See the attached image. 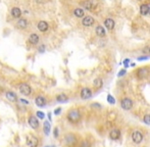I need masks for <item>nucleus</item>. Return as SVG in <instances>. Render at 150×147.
<instances>
[{
  "label": "nucleus",
  "mask_w": 150,
  "mask_h": 147,
  "mask_svg": "<svg viewBox=\"0 0 150 147\" xmlns=\"http://www.w3.org/2000/svg\"><path fill=\"white\" fill-rule=\"evenodd\" d=\"M67 119L71 122V123H78L80 119H81V112L78 109H71L68 112H67Z\"/></svg>",
  "instance_id": "1"
},
{
  "label": "nucleus",
  "mask_w": 150,
  "mask_h": 147,
  "mask_svg": "<svg viewBox=\"0 0 150 147\" xmlns=\"http://www.w3.org/2000/svg\"><path fill=\"white\" fill-rule=\"evenodd\" d=\"M19 91L20 94L25 96H30L32 94V87L29 85L28 83H20L19 84Z\"/></svg>",
  "instance_id": "2"
},
{
  "label": "nucleus",
  "mask_w": 150,
  "mask_h": 147,
  "mask_svg": "<svg viewBox=\"0 0 150 147\" xmlns=\"http://www.w3.org/2000/svg\"><path fill=\"white\" fill-rule=\"evenodd\" d=\"M133 105H134V102H133V100H132L131 98H129V97H124L122 99V101H121V106H122V109H125V110L132 109Z\"/></svg>",
  "instance_id": "3"
},
{
  "label": "nucleus",
  "mask_w": 150,
  "mask_h": 147,
  "mask_svg": "<svg viewBox=\"0 0 150 147\" xmlns=\"http://www.w3.org/2000/svg\"><path fill=\"white\" fill-rule=\"evenodd\" d=\"M92 95H93L92 90H91L90 88H88V87H85V88H83V89L81 90V92H80V96H81V98H82L83 100L90 99V98L92 97Z\"/></svg>",
  "instance_id": "4"
},
{
  "label": "nucleus",
  "mask_w": 150,
  "mask_h": 147,
  "mask_svg": "<svg viewBox=\"0 0 150 147\" xmlns=\"http://www.w3.org/2000/svg\"><path fill=\"white\" fill-rule=\"evenodd\" d=\"M149 74H150L149 69L146 67V66H143V67H140V69L137 70L136 75H137V77H138L139 79H145V78L148 77Z\"/></svg>",
  "instance_id": "5"
},
{
  "label": "nucleus",
  "mask_w": 150,
  "mask_h": 147,
  "mask_svg": "<svg viewBox=\"0 0 150 147\" xmlns=\"http://www.w3.org/2000/svg\"><path fill=\"white\" fill-rule=\"evenodd\" d=\"M132 140H133V142L134 143H136V144H140L141 142L143 141V134L141 133L140 131H134L133 133H132Z\"/></svg>",
  "instance_id": "6"
},
{
  "label": "nucleus",
  "mask_w": 150,
  "mask_h": 147,
  "mask_svg": "<svg viewBox=\"0 0 150 147\" xmlns=\"http://www.w3.org/2000/svg\"><path fill=\"white\" fill-rule=\"evenodd\" d=\"M94 24H95V19H94V18L91 17V15H86V17H84L83 19H82V25L86 28L92 27Z\"/></svg>",
  "instance_id": "7"
},
{
  "label": "nucleus",
  "mask_w": 150,
  "mask_h": 147,
  "mask_svg": "<svg viewBox=\"0 0 150 147\" xmlns=\"http://www.w3.org/2000/svg\"><path fill=\"white\" fill-rule=\"evenodd\" d=\"M26 144L28 147H37L39 144V140L36 136H29L26 140Z\"/></svg>",
  "instance_id": "8"
},
{
  "label": "nucleus",
  "mask_w": 150,
  "mask_h": 147,
  "mask_svg": "<svg viewBox=\"0 0 150 147\" xmlns=\"http://www.w3.org/2000/svg\"><path fill=\"white\" fill-rule=\"evenodd\" d=\"M15 25H17V28L19 29V30H26L29 27V22L27 18H19Z\"/></svg>",
  "instance_id": "9"
},
{
  "label": "nucleus",
  "mask_w": 150,
  "mask_h": 147,
  "mask_svg": "<svg viewBox=\"0 0 150 147\" xmlns=\"http://www.w3.org/2000/svg\"><path fill=\"white\" fill-rule=\"evenodd\" d=\"M82 6L87 10H93L96 7V1L95 0H86L82 2Z\"/></svg>",
  "instance_id": "10"
},
{
  "label": "nucleus",
  "mask_w": 150,
  "mask_h": 147,
  "mask_svg": "<svg viewBox=\"0 0 150 147\" xmlns=\"http://www.w3.org/2000/svg\"><path fill=\"white\" fill-rule=\"evenodd\" d=\"M28 123L30 125V127L32 129H34V130L39 128V120H38V119L35 116H30L28 119Z\"/></svg>",
  "instance_id": "11"
},
{
  "label": "nucleus",
  "mask_w": 150,
  "mask_h": 147,
  "mask_svg": "<svg viewBox=\"0 0 150 147\" xmlns=\"http://www.w3.org/2000/svg\"><path fill=\"white\" fill-rule=\"evenodd\" d=\"M39 41H40V37L36 33H32L28 38V42L33 46L37 45L38 43H39Z\"/></svg>",
  "instance_id": "12"
},
{
  "label": "nucleus",
  "mask_w": 150,
  "mask_h": 147,
  "mask_svg": "<svg viewBox=\"0 0 150 147\" xmlns=\"http://www.w3.org/2000/svg\"><path fill=\"white\" fill-rule=\"evenodd\" d=\"M37 28L41 33H45V32H47L49 30V24L47 23L46 20H40L38 23Z\"/></svg>",
  "instance_id": "13"
},
{
  "label": "nucleus",
  "mask_w": 150,
  "mask_h": 147,
  "mask_svg": "<svg viewBox=\"0 0 150 147\" xmlns=\"http://www.w3.org/2000/svg\"><path fill=\"white\" fill-rule=\"evenodd\" d=\"M104 27L106 28L108 31H112L114 27H115V22L114 19L111 18H107L104 20Z\"/></svg>",
  "instance_id": "14"
},
{
  "label": "nucleus",
  "mask_w": 150,
  "mask_h": 147,
  "mask_svg": "<svg viewBox=\"0 0 150 147\" xmlns=\"http://www.w3.org/2000/svg\"><path fill=\"white\" fill-rule=\"evenodd\" d=\"M22 9L19 8V6H13L11 10H10V14L13 18H19L22 17Z\"/></svg>",
  "instance_id": "15"
},
{
  "label": "nucleus",
  "mask_w": 150,
  "mask_h": 147,
  "mask_svg": "<svg viewBox=\"0 0 150 147\" xmlns=\"http://www.w3.org/2000/svg\"><path fill=\"white\" fill-rule=\"evenodd\" d=\"M5 98H6L8 101H10V102H17V101L19 100L18 95H17L14 92H12V91H7V92H6V93H5Z\"/></svg>",
  "instance_id": "16"
},
{
  "label": "nucleus",
  "mask_w": 150,
  "mask_h": 147,
  "mask_svg": "<svg viewBox=\"0 0 150 147\" xmlns=\"http://www.w3.org/2000/svg\"><path fill=\"white\" fill-rule=\"evenodd\" d=\"M35 103H36V105H37L38 107H44V106L46 105L47 100L44 96H41V95H40V96H37V97H36Z\"/></svg>",
  "instance_id": "17"
},
{
  "label": "nucleus",
  "mask_w": 150,
  "mask_h": 147,
  "mask_svg": "<svg viewBox=\"0 0 150 147\" xmlns=\"http://www.w3.org/2000/svg\"><path fill=\"white\" fill-rule=\"evenodd\" d=\"M76 141H77V139L74 134H66L65 136V142L67 145H73L74 143H76Z\"/></svg>",
  "instance_id": "18"
},
{
  "label": "nucleus",
  "mask_w": 150,
  "mask_h": 147,
  "mask_svg": "<svg viewBox=\"0 0 150 147\" xmlns=\"http://www.w3.org/2000/svg\"><path fill=\"white\" fill-rule=\"evenodd\" d=\"M95 33H96L97 36L100 37V38H103V37L106 36V31H105V29H104L103 26H100V25H98V26L96 27Z\"/></svg>",
  "instance_id": "19"
},
{
  "label": "nucleus",
  "mask_w": 150,
  "mask_h": 147,
  "mask_svg": "<svg viewBox=\"0 0 150 147\" xmlns=\"http://www.w3.org/2000/svg\"><path fill=\"white\" fill-rule=\"evenodd\" d=\"M109 137L112 140H117L119 138L121 137V131L119 129H113L109 133Z\"/></svg>",
  "instance_id": "20"
},
{
  "label": "nucleus",
  "mask_w": 150,
  "mask_h": 147,
  "mask_svg": "<svg viewBox=\"0 0 150 147\" xmlns=\"http://www.w3.org/2000/svg\"><path fill=\"white\" fill-rule=\"evenodd\" d=\"M74 15L78 18H83L85 17V10L81 7H76L74 9Z\"/></svg>",
  "instance_id": "21"
},
{
  "label": "nucleus",
  "mask_w": 150,
  "mask_h": 147,
  "mask_svg": "<svg viewBox=\"0 0 150 147\" xmlns=\"http://www.w3.org/2000/svg\"><path fill=\"white\" fill-rule=\"evenodd\" d=\"M148 12H149V4H148V3H144V4H142V5L140 6V14L141 15L145 17V15H147V14H148Z\"/></svg>",
  "instance_id": "22"
},
{
  "label": "nucleus",
  "mask_w": 150,
  "mask_h": 147,
  "mask_svg": "<svg viewBox=\"0 0 150 147\" xmlns=\"http://www.w3.org/2000/svg\"><path fill=\"white\" fill-rule=\"evenodd\" d=\"M93 86L95 89H100L103 86V80L101 78H96L93 81Z\"/></svg>",
  "instance_id": "23"
},
{
  "label": "nucleus",
  "mask_w": 150,
  "mask_h": 147,
  "mask_svg": "<svg viewBox=\"0 0 150 147\" xmlns=\"http://www.w3.org/2000/svg\"><path fill=\"white\" fill-rule=\"evenodd\" d=\"M55 99H56V101L59 102V103H65V102H67V101H68V97H67V95H66V94L60 93V94L57 95Z\"/></svg>",
  "instance_id": "24"
},
{
  "label": "nucleus",
  "mask_w": 150,
  "mask_h": 147,
  "mask_svg": "<svg viewBox=\"0 0 150 147\" xmlns=\"http://www.w3.org/2000/svg\"><path fill=\"white\" fill-rule=\"evenodd\" d=\"M50 129H51V125H50V123L49 122H44V124H43V131H44V133H45V135H49L50 134Z\"/></svg>",
  "instance_id": "25"
},
{
  "label": "nucleus",
  "mask_w": 150,
  "mask_h": 147,
  "mask_svg": "<svg viewBox=\"0 0 150 147\" xmlns=\"http://www.w3.org/2000/svg\"><path fill=\"white\" fill-rule=\"evenodd\" d=\"M107 102H108L109 104H112V105L115 104V98L113 97L111 94H108V95H107Z\"/></svg>",
  "instance_id": "26"
},
{
  "label": "nucleus",
  "mask_w": 150,
  "mask_h": 147,
  "mask_svg": "<svg viewBox=\"0 0 150 147\" xmlns=\"http://www.w3.org/2000/svg\"><path fill=\"white\" fill-rule=\"evenodd\" d=\"M143 122H144L146 125H149L150 126V114H146V116H144V118H143Z\"/></svg>",
  "instance_id": "27"
},
{
  "label": "nucleus",
  "mask_w": 150,
  "mask_h": 147,
  "mask_svg": "<svg viewBox=\"0 0 150 147\" xmlns=\"http://www.w3.org/2000/svg\"><path fill=\"white\" fill-rule=\"evenodd\" d=\"M130 62H131V59L130 58H126V59H124L122 64H124L125 67H129L130 66Z\"/></svg>",
  "instance_id": "28"
},
{
  "label": "nucleus",
  "mask_w": 150,
  "mask_h": 147,
  "mask_svg": "<svg viewBox=\"0 0 150 147\" xmlns=\"http://www.w3.org/2000/svg\"><path fill=\"white\" fill-rule=\"evenodd\" d=\"M36 114H37V118H39V119H43L45 118V113H44L43 111H37Z\"/></svg>",
  "instance_id": "29"
},
{
  "label": "nucleus",
  "mask_w": 150,
  "mask_h": 147,
  "mask_svg": "<svg viewBox=\"0 0 150 147\" xmlns=\"http://www.w3.org/2000/svg\"><path fill=\"white\" fill-rule=\"evenodd\" d=\"M149 58H150L149 56L144 55V56H140V57H138V58H137V60H138V61H143V60H148Z\"/></svg>",
  "instance_id": "30"
},
{
  "label": "nucleus",
  "mask_w": 150,
  "mask_h": 147,
  "mask_svg": "<svg viewBox=\"0 0 150 147\" xmlns=\"http://www.w3.org/2000/svg\"><path fill=\"white\" fill-rule=\"evenodd\" d=\"M126 74H127V71H126V69H122V70H121V71L119 72V74H117V77H119V78H121V77H124Z\"/></svg>",
  "instance_id": "31"
},
{
  "label": "nucleus",
  "mask_w": 150,
  "mask_h": 147,
  "mask_svg": "<svg viewBox=\"0 0 150 147\" xmlns=\"http://www.w3.org/2000/svg\"><path fill=\"white\" fill-rule=\"evenodd\" d=\"M45 48H46V46L44 45V44H42V45H40L38 47V51H39L40 53H43V52L45 51Z\"/></svg>",
  "instance_id": "32"
},
{
  "label": "nucleus",
  "mask_w": 150,
  "mask_h": 147,
  "mask_svg": "<svg viewBox=\"0 0 150 147\" xmlns=\"http://www.w3.org/2000/svg\"><path fill=\"white\" fill-rule=\"evenodd\" d=\"M91 106H92L93 108H98V109H101V108H102V105H101L100 103H92Z\"/></svg>",
  "instance_id": "33"
},
{
  "label": "nucleus",
  "mask_w": 150,
  "mask_h": 147,
  "mask_svg": "<svg viewBox=\"0 0 150 147\" xmlns=\"http://www.w3.org/2000/svg\"><path fill=\"white\" fill-rule=\"evenodd\" d=\"M81 147H91V145H90V143L88 142V141H83L82 143H81Z\"/></svg>",
  "instance_id": "34"
},
{
  "label": "nucleus",
  "mask_w": 150,
  "mask_h": 147,
  "mask_svg": "<svg viewBox=\"0 0 150 147\" xmlns=\"http://www.w3.org/2000/svg\"><path fill=\"white\" fill-rule=\"evenodd\" d=\"M58 134H59V133H58V128H54V131H53V135H54V137L55 138H57L58 137Z\"/></svg>",
  "instance_id": "35"
},
{
  "label": "nucleus",
  "mask_w": 150,
  "mask_h": 147,
  "mask_svg": "<svg viewBox=\"0 0 150 147\" xmlns=\"http://www.w3.org/2000/svg\"><path fill=\"white\" fill-rule=\"evenodd\" d=\"M60 112H61V107H58V108H56V109L54 110V114H56V116L60 114Z\"/></svg>",
  "instance_id": "36"
},
{
  "label": "nucleus",
  "mask_w": 150,
  "mask_h": 147,
  "mask_svg": "<svg viewBox=\"0 0 150 147\" xmlns=\"http://www.w3.org/2000/svg\"><path fill=\"white\" fill-rule=\"evenodd\" d=\"M19 100L22 103H24V104H26V105H28V104H29V101H28V100H25V99H23V98H19Z\"/></svg>",
  "instance_id": "37"
},
{
  "label": "nucleus",
  "mask_w": 150,
  "mask_h": 147,
  "mask_svg": "<svg viewBox=\"0 0 150 147\" xmlns=\"http://www.w3.org/2000/svg\"><path fill=\"white\" fill-rule=\"evenodd\" d=\"M48 118H49V119L51 120V112H48Z\"/></svg>",
  "instance_id": "38"
},
{
  "label": "nucleus",
  "mask_w": 150,
  "mask_h": 147,
  "mask_svg": "<svg viewBox=\"0 0 150 147\" xmlns=\"http://www.w3.org/2000/svg\"><path fill=\"white\" fill-rule=\"evenodd\" d=\"M148 14H150V4H149V12H148Z\"/></svg>",
  "instance_id": "39"
},
{
  "label": "nucleus",
  "mask_w": 150,
  "mask_h": 147,
  "mask_svg": "<svg viewBox=\"0 0 150 147\" xmlns=\"http://www.w3.org/2000/svg\"><path fill=\"white\" fill-rule=\"evenodd\" d=\"M148 51H149V54H150V47H149V49H148Z\"/></svg>",
  "instance_id": "40"
},
{
  "label": "nucleus",
  "mask_w": 150,
  "mask_h": 147,
  "mask_svg": "<svg viewBox=\"0 0 150 147\" xmlns=\"http://www.w3.org/2000/svg\"><path fill=\"white\" fill-rule=\"evenodd\" d=\"M45 147H51V146H45Z\"/></svg>",
  "instance_id": "41"
}]
</instances>
